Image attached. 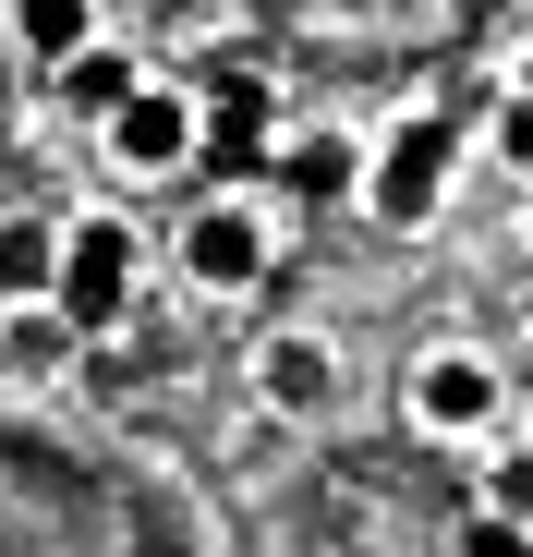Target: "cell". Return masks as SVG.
<instances>
[{
	"label": "cell",
	"instance_id": "cell-6",
	"mask_svg": "<svg viewBox=\"0 0 533 557\" xmlns=\"http://www.w3.org/2000/svg\"><path fill=\"white\" fill-rule=\"evenodd\" d=\"M255 388H266V412L327 424V412H339V351H327L315 327H280V339H255Z\"/></svg>",
	"mask_w": 533,
	"mask_h": 557
},
{
	"label": "cell",
	"instance_id": "cell-16",
	"mask_svg": "<svg viewBox=\"0 0 533 557\" xmlns=\"http://www.w3.org/2000/svg\"><path fill=\"white\" fill-rule=\"evenodd\" d=\"M509 98H533V49H521V73H509Z\"/></svg>",
	"mask_w": 533,
	"mask_h": 557
},
{
	"label": "cell",
	"instance_id": "cell-3",
	"mask_svg": "<svg viewBox=\"0 0 533 557\" xmlns=\"http://www.w3.org/2000/svg\"><path fill=\"white\" fill-rule=\"evenodd\" d=\"M436 195H449V134H436V122H400V134L364 158V219H376V231H424Z\"/></svg>",
	"mask_w": 533,
	"mask_h": 557
},
{
	"label": "cell",
	"instance_id": "cell-7",
	"mask_svg": "<svg viewBox=\"0 0 533 557\" xmlns=\"http://www.w3.org/2000/svg\"><path fill=\"white\" fill-rule=\"evenodd\" d=\"M266 122H280V85L231 73L219 98H207V158H219L231 182H280V146H266Z\"/></svg>",
	"mask_w": 533,
	"mask_h": 557
},
{
	"label": "cell",
	"instance_id": "cell-11",
	"mask_svg": "<svg viewBox=\"0 0 533 557\" xmlns=\"http://www.w3.org/2000/svg\"><path fill=\"white\" fill-rule=\"evenodd\" d=\"M280 182L292 195H364V146L351 134H303V146H280Z\"/></svg>",
	"mask_w": 533,
	"mask_h": 557
},
{
	"label": "cell",
	"instance_id": "cell-9",
	"mask_svg": "<svg viewBox=\"0 0 533 557\" xmlns=\"http://www.w3.org/2000/svg\"><path fill=\"white\" fill-rule=\"evenodd\" d=\"M61 292V219H0V304Z\"/></svg>",
	"mask_w": 533,
	"mask_h": 557
},
{
	"label": "cell",
	"instance_id": "cell-17",
	"mask_svg": "<svg viewBox=\"0 0 533 557\" xmlns=\"http://www.w3.org/2000/svg\"><path fill=\"white\" fill-rule=\"evenodd\" d=\"M521 243H533V219H521Z\"/></svg>",
	"mask_w": 533,
	"mask_h": 557
},
{
	"label": "cell",
	"instance_id": "cell-15",
	"mask_svg": "<svg viewBox=\"0 0 533 557\" xmlns=\"http://www.w3.org/2000/svg\"><path fill=\"white\" fill-rule=\"evenodd\" d=\"M497 158H509V170H533V98H509V110H497Z\"/></svg>",
	"mask_w": 533,
	"mask_h": 557
},
{
	"label": "cell",
	"instance_id": "cell-2",
	"mask_svg": "<svg viewBox=\"0 0 533 557\" xmlns=\"http://www.w3.org/2000/svg\"><path fill=\"white\" fill-rule=\"evenodd\" d=\"M98 146H110V170H122V182H170V170L207 146V110L183 98V85H158V73H146L134 98L98 122Z\"/></svg>",
	"mask_w": 533,
	"mask_h": 557
},
{
	"label": "cell",
	"instance_id": "cell-1",
	"mask_svg": "<svg viewBox=\"0 0 533 557\" xmlns=\"http://www.w3.org/2000/svg\"><path fill=\"white\" fill-rule=\"evenodd\" d=\"M134 278H146V231L122 219V207H85V219H61V327L98 351V339H122L134 327Z\"/></svg>",
	"mask_w": 533,
	"mask_h": 557
},
{
	"label": "cell",
	"instance_id": "cell-5",
	"mask_svg": "<svg viewBox=\"0 0 533 557\" xmlns=\"http://www.w3.org/2000/svg\"><path fill=\"white\" fill-rule=\"evenodd\" d=\"M183 278H195V292H255V278H266V219L243 207V195H207L195 219H183Z\"/></svg>",
	"mask_w": 533,
	"mask_h": 557
},
{
	"label": "cell",
	"instance_id": "cell-14",
	"mask_svg": "<svg viewBox=\"0 0 533 557\" xmlns=\"http://www.w3.org/2000/svg\"><path fill=\"white\" fill-rule=\"evenodd\" d=\"M461 557H533V533H509L497 509H473V521H461Z\"/></svg>",
	"mask_w": 533,
	"mask_h": 557
},
{
	"label": "cell",
	"instance_id": "cell-4",
	"mask_svg": "<svg viewBox=\"0 0 533 557\" xmlns=\"http://www.w3.org/2000/svg\"><path fill=\"white\" fill-rule=\"evenodd\" d=\"M497 400H509V376H497L485 351H424V363H412V388H400V412H412L424 436H485Z\"/></svg>",
	"mask_w": 533,
	"mask_h": 557
},
{
	"label": "cell",
	"instance_id": "cell-10",
	"mask_svg": "<svg viewBox=\"0 0 533 557\" xmlns=\"http://www.w3.org/2000/svg\"><path fill=\"white\" fill-rule=\"evenodd\" d=\"M85 339L61 327V304H0V363H13V376H61Z\"/></svg>",
	"mask_w": 533,
	"mask_h": 557
},
{
	"label": "cell",
	"instance_id": "cell-8",
	"mask_svg": "<svg viewBox=\"0 0 533 557\" xmlns=\"http://www.w3.org/2000/svg\"><path fill=\"white\" fill-rule=\"evenodd\" d=\"M13 49L37 73H73L85 49H98V0H13Z\"/></svg>",
	"mask_w": 533,
	"mask_h": 557
},
{
	"label": "cell",
	"instance_id": "cell-12",
	"mask_svg": "<svg viewBox=\"0 0 533 557\" xmlns=\"http://www.w3.org/2000/svg\"><path fill=\"white\" fill-rule=\"evenodd\" d=\"M49 85H61V98H73V110H85V122H110V110H122V98H134V85H146V73H134V61H122V49H110V37H98V49H85V61H73V73H49Z\"/></svg>",
	"mask_w": 533,
	"mask_h": 557
},
{
	"label": "cell",
	"instance_id": "cell-13",
	"mask_svg": "<svg viewBox=\"0 0 533 557\" xmlns=\"http://www.w3.org/2000/svg\"><path fill=\"white\" fill-rule=\"evenodd\" d=\"M473 509H497L509 533H533V448H497V460H485V497H473Z\"/></svg>",
	"mask_w": 533,
	"mask_h": 557
}]
</instances>
